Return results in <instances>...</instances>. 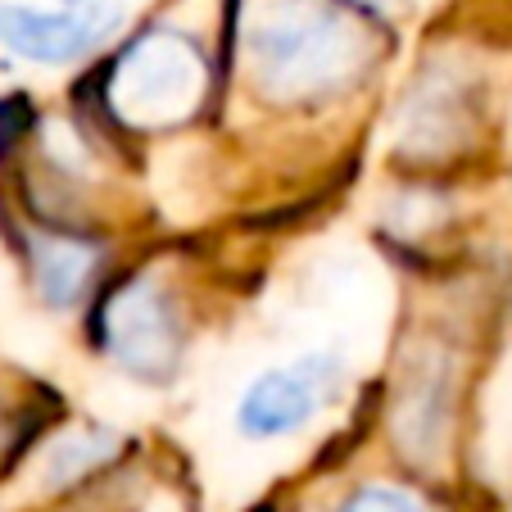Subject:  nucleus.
Returning a JSON list of instances; mask_svg holds the SVG:
<instances>
[{
  "mask_svg": "<svg viewBox=\"0 0 512 512\" xmlns=\"http://www.w3.org/2000/svg\"><path fill=\"white\" fill-rule=\"evenodd\" d=\"M245 46L272 100H318L363 73V32L322 0H263Z\"/></svg>",
  "mask_w": 512,
  "mask_h": 512,
  "instance_id": "nucleus-1",
  "label": "nucleus"
},
{
  "mask_svg": "<svg viewBox=\"0 0 512 512\" xmlns=\"http://www.w3.org/2000/svg\"><path fill=\"white\" fill-rule=\"evenodd\" d=\"M204 87H209V64L200 46L182 32H145L118 55L109 68L105 96L123 123L132 127H173L191 109H200Z\"/></svg>",
  "mask_w": 512,
  "mask_h": 512,
  "instance_id": "nucleus-2",
  "label": "nucleus"
},
{
  "mask_svg": "<svg viewBox=\"0 0 512 512\" xmlns=\"http://www.w3.org/2000/svg\"><path fill=\"white\" fill-rule=\"evenodd\" d=\"M100 345L132 377H168L182 354V327L168 295L145 277L123 281L100 309Z\"/></svg>",
  "mask_w": 512,
  "mask_h": 512,
  "instance_id": "nucleus-3",
  "label": "nucleus"
},
{
  "mask_svg": "<svg viewBox=\"0 0 512 512\" xmlns=\"http://www.w3.org/2000/svg\"><path fill=\"white\" fill-rule=\"evenodd\" d=\"M340 390V363L336 358H300L290 368H272L245 390L241 399V426L250 435H281L304 426L331 395Z\"/></svg>",
  "mask_w": 512,
  "mask_h": 512,
  "instance_id": "nucleus-4",
  "label": "nucleus"
},
{
  "mask_svg": "<svg viewBox=\"0 0 512 512\" xmlns=\"http://www.w3.org/2000/svg\"><path fill=\"white\" fill-rule=\"evenodd\" d=\"M114 28V10H28V5H0V41L37 64H68L87 55Z\"/></svg>",
  "mask_w": 512,
  "mask_h": 512,
  "instance_id": "nucleus-5",
  "label": "nucleus"
},
{
  "mask_svg": "<svg viewBox=\"0 0 512 512\" xmlns=\"http://www.w3.org/2000/svg\"><path fill=\"white\" fill-rule=\"evenodd\" d=\"M32 272H37V286L50 304L78 300L96 272V245L78 241V236H37L32 241Z\"/></svg>",
  "mask_w": 512,
  "mask_h": 512,
  "instance_id": "nucleus-6",
  "label": "nucleus"
},
{
  "mask_svg": "<svg viewBox=\"0 0 512 512\" xmlns=\"http://www.w3.org/2000/svg\"><path fill=\"white\" fill-rule=\"evenodd\" d=\"M114 454V435L105 431H91V435H73V440H64V445L50 454V476L55 481H68V476H82L87 467L105 463V458Z\"/></svg>",
  "mask_w": 512,
  "mask_h": 512,
  "instance_id": "nucleus-7",
  "label": "nucleus"
},
{
  "mask_svg": "<svg viewBox=\"0 0 512 512\" xmlns=\"http://www.w3.org/2000/svg\"><path fill=\"white\" fill-rule=\"evenodd\" d=\"M345 512H417V508L395 490H358Z\"/></svg>",
  "mask_w": 512,
  "mask_h": 512,
  "instance_id": "nucleus-8",
  "label": "nucleus"
},
{
  "mask_svg": "<svg viewBox=\"0 0 512 512\" xmlns=\"http://www.w3.org/2000/svg\"><path fill=\"white\" fill-rule=\"evenodd\" d=\"M354 5H363V10H395L399 0H354Z\"/></svg>",
  "mask_w": 512,
  "mask_h": 512,
  "instance_id": "nucleus-9",
  "label": "nucleus"
}]
</instances>
